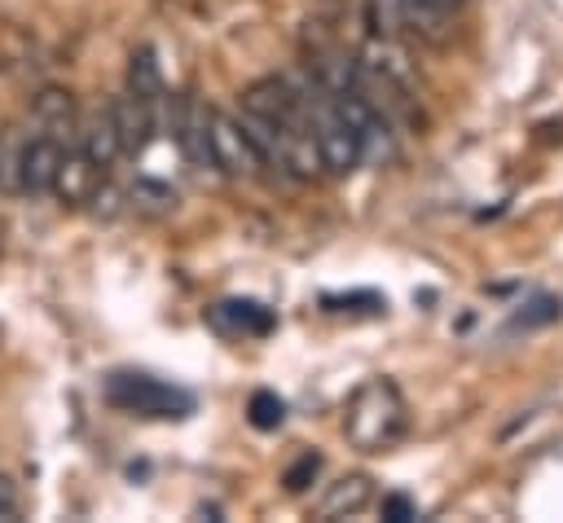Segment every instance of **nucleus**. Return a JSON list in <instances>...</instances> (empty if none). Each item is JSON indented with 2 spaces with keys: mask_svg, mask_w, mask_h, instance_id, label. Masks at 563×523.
Masks as SVG:
<instances>
[{
  "mask_svg": "<svg viewBox=\"0 0 563 523\" xmlns=\"http://www.w3.org/2000/svg\"><path fill=\"white\" fill-rule=\"evenodd\" d=\"M101 171L88 163V154L79 145H62V158H57V171H53V185L48 193L62 202V207H84L97 189Z\"/></svg>",
  "mask_w": 563,
  "mask_h": 523,
  "instance_id": "obj_7",
  "label": "nucleus"
},
{
  "mask_svg": "<svg viewBox=\"0 0 563 523\" xmlns=\"http://www.w3.org/2000/svg\"><path fill=\"white\" fill-rule=\"evenodd\" d=\"M207 163L229 176V180H255L264 176V154L255 145V136L246 132V123L229 110H211L207 114Z\"/></svg>",
  "mask_w": 563,
  "mask_h": 523,
  "instance_id": "obj_3",
  "label": "nucleus"
},
{
  "mask_svg": "<svg viewBox=\"0 0 563 523\" xmlns=\"http://www.w3.org/2000/svg\"><path fill=\"white\" fill-rule=\"evenodd\" d=\"M317 470H321V457L317 453H299V461L282 475V483H286V492H303L312 479H317Z\"/></svg>",
  "mask_w": 563,
  "mask_h": 523,
  "instance_id": "obj_15",
  "label": "nucleus"
},
{
  "mask_svg": "<svg viewBox=\"0 0 563 523\" xmlns=\"http://www.w3.org/2000/svg\"><path fill=\"white\" fill-rule=\"evenodd\" d=\"M106 400L123 413H141V418H185L194 413V396L176 382H163L154 374H132L119 369L106 378Z\"/></svg>",
  "mask_w": 563,
  "mask_h": 523,
  "instance_id": "obj_2",
  "label": "nucleus"
},
{
  "mask_svg": "<svg viewBox=\"0 0 563 523\" xmlns=\"http://www.w3.org/2000/svg\"><path fill=\"white\" fill-rule=\"evenodd\" d=\"M312 127V145H317V163L325 176H347L365 163V136L334 110V97L308 119Z\"/></svg>",
  "mask_w": 563,
  "mask_h": 523,
  "instance_id": "obj_4",
  "label": "nucleus"
},
{
  "mask_svg": "<svg viewBox=\"0 0 563 523\" xmlns=\"http://www.w3.org/2000/svg\"><path fill=\"white\" fill-rule=\"evenodd\" d=\"M22 514V501H18V483L9 479V475H0V519L4 523H13Z\"/></svg>",
  "mask_w": 563,
  "mask_h": 523,
  "instance_id": "obj_16",
  "label": "nucleus"
},
{
  "mask_svg": "<svg viewBox=\"0 0 563 523\" xmlns=\"http://www.w3.org/2000/svg\"><path fill=\"white\" fill-rule=\"evenodd\" d=\"M128 97H136V101H145V105H163V97H167V88H163V66H158V57H154V48L150 44H141L132 57H128Z\"/></svg>",
  "mask_w": 563,
  "mask_h": 523,
  "instance_id": "obj_13",
  "label": "nucleus"
},
{
  "mask_svg": "<svg viewBox=\"0 0 563 523\" xmlns=\"http://www.w3.org/2000/svg\"><path fill=\"white\" fill-rule=\"evenodd\" d=\"M31 132L35 136H48L57 145H75V132H79V110H75V97L66 88H40L31 97Z\"/></svg>",
  "mask_w": 563,
  "mask_h": 523,
  "instance_id": "obj_5",
  "label": "nucleus"
},
{
  "mask_svg": "<svg viewBox=\"0 0 563 523\" xmlns=\"http://www.w3.org/2000/svg\"><path fill=\"white\" fill-rule=\"evenodd\" d=\"M75 145L88 154V163L106 176L119 158H123V149H119V132H114V119H110V110H97V114H88V123H79V132H75Z\"/></svg>",
  "mask_w": 563,
  "mask_h": 523,
  "instance_id": "obj_11",
  "label": "nucleus"
},
{
  "mask_svg": "<svg viewBox=\"0 0 563 523\" xmlns=\"http://www.w3.org/2000/svg\"><path fill=\"white\" fill-rule=\"evenodd\" d=\"M57 158H62V145L48 141V136H26L22 149H18V163H13V180L26 198H44L48 185H53V171H57Z\"/></svg>",
  "mask_w": 563,
  "mask_h": 523,
  "instance_id": "obj_6",
  "label": "nucleus"
},
{
  "mask_svg": "<svg viewBox=\"0 0 563 523\" xmlns=\"http://www.w3.org/2000/svg\"><path fill=\"white\" fill-rule=\"evenodd\" d=\"M207 114L211 110L198 97H189V92L172 110V136H176V145L185 149L189 163H202V167H207Z\"/></svg>",
  "mask_w": 563,
  "mask_h": 523,
  "instance_id": "obj_10",
  "label": "nucleus"
},
{
  "mask_svg": "<svg viewBox=\"0 0 563 523\" xmlns=\"http://www.w3.org/2000/svg\"><path fill=\"white\" fill-rule=\"evenodd\" d=\"M246 418L255 431H277L286 422V400L277 391H255L251 404H246Z\"/></svg>",
  "mask_w": 563,
  "mask_h": 523,
  "instance_id": "obj_14",
  "label": "nucleus"
},
{
  "mask_svg": "<svg viewBox=\"0 0 563 523\" xmlns=\"http://www.w3.org/2000/svg\"><path fill=\"white\" fill-rule=\"evenodd\" d=\"M374 501V479L369 475H343V479H334L325 492H321V501H317V519H352V514H361L365 505Z\"/></svg>",
  "mask_w": 563,
  "mask_h": 523,
  "instance_id": "obj_9",
  "label": "nucleus"
},
{
  "mask_svg": "<svg viewBox=\"0 0 563 523\" xmlns=\"http://www.w3.org/2000/svg\"><path fill=\"white\" fill-rule=\"evenodd\" d=\"M383 519H396V523H405V519H418V505L409 501V497H383Z\"/></svg>",
  "mask_w": 563,
  "mask_h": 523,
  "instance_id": "obj_17",
  "label": "nucleus"
},
{
  "mask_svg": "<svg viewBox=\"0 0 563 523\" xmlns=\"http://www.w3.org/2000/svg\"><path fill=\"white\" fill-rule=\"evenodd\" d=\"M110 119H114V132H119V149H123V158H136V154H145V145H150V136H154V127H158V110L154 105H145V101H136V97H114L110 105Z\"/></svg>",
  "mask_w": 563,
  "mask_h": 523,
  "instance_id": "obj_8",
  "label": "nucleus"
},
{
  "mask_svg": "<svg viewBox=\"0 0 563 523\" xmlns=\"http://www.w3.org/2000/svg\"><path fill=\"white\" fill-rule=\"evenodd\" d=\"M409 426V413H405V396L391 378H365L347 409H343V435L352 448L361 453H383L391 448Z\"/></svg>",
  "mask_w": 563,
  "mask_h": 523,
  "instance_id": "obj_1",
  "label": "nucleus"
},
{
  "mask_svg": "<svg viewBox=\"0 0 563 523\" xmlns=\"http://www.w3.org/2000/svg\"><path fill=\"white\" fill-rule=\"evenodd\" d=\"M207 316L224 334H268L273 330V312L264 303H255V299H224Z\"/></svg>",
  "mask_w": 563,
  "mask_h": 523,
  "instance_id": "obj_12",
  "label": "nucleus"
}]
</instances>
